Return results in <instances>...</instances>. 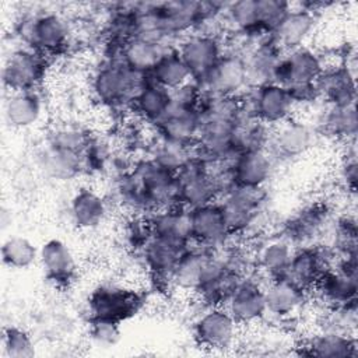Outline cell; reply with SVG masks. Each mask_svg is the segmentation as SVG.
<instances>
[{
  "label": "cell",
  "instance_id": "1",
  "mask_svg": "<svg viewBox=\"0 0 358 358\" xmlns=\"http://www.w3.org/2000/svg\"><path fill=\"white\" fill-rule=\"evenodd\" d=\"M117 193L122 204L133 214L148 215L162 208L180 206L175 173L151 158L136 162L122 175Z\"/></svg>",
  "mask_w": 358,
  "mask_h": 358
},
{
  "label": "cell",
  "instance_id": "2",
  "mask_svg": "<svg viewBox=\"0 0 358 358\" xmlns=\"http://www.w3.org/2000/svg\"><path fill=\"white\" fill-rule=\"evenodd\" d=\"M150 76L137 73L122 60H106L92 77L95 98L110 108L130 105Z\"/></svg>",
  "mask_w": 358,
  "mask_h": 358
},
{
  "label": "cell",
  "instance_id": "3",
  "mask_svg": "<svg viewBox=\"0 0 358 358\" xmlns=\"http://www.w3.org/2000/svg\"><path fill=\"white\" fill-rule=\"evenodd\" d=\"M358 263L357 255L337 256L334 264L326 270L312 287L310 292L326 309L357 303Z\"/></svg>",
  "mask_w": 358,
  "mask_h": 358
},
{
  "label": "cell",
  "instance_id": "4",
  "mask_svg": "<svg viewBox=\"0 0 358 358\" xmlns=\"http://www.w3.org/2000/svg\"><path fill=\"white\" fill-rule=\"evenodd\" d=\"M267 201L266 186L232 183L218 199L232 238L255 227Z\"/></svg>",
  "mask_w": 358,
  "mask_h": 358
},
{
  "label": "cell",
  "instance_id": "5",
  "mask_svg": "<svg viewBox=\"0 0 358 358\" xmlns=\"http://www.w3.org/2000/svg\"><path fill=\"white\" fill-rule=\"evenodd\" d=\"M241 101L248 115L270 127L292 117L296 108L288 90L275 83L249 88L248 94L241 95Z\"/></svg>",
  "mask_w": 358,
  "mask_h": 358
},
{
  "label": "cell",
  "instance_id": "6",
  "mask_svg": "<svg viewBox=\"0 0 358 358\" xmlns=\"http://www.w3.org/2000/svg\"><path fill=\"white\" fill-rule=\"evenodd\" d=\"M87 305L90 319H108L120 323L140 310L143 298L130 287L106 282L90 292Z\"/></svg>",
  "mask_w": 358,
  "mask_h": 358
},
{
  "label": "cell",
  "instance_id": "7",
  "mask_svg": "<svg viewBox=\"0 0 358 358\" xmlns=\"http://www.w3.org/2000/svg\"><path fill=\"white\" fill-rule=\"evenodd\" d=\"M241 324L225 306H204L193 322V337L199 347L210 351H227L235 347Z\"/></svg>",
  "mask_w": 358,
  "mask_h": 358
},
{
  "label": "cell",
  "instance_id": "8",
  "mask_svg": "<svg viewBox=\"0 0 358 358\" xmlns=\"http://www.w3.org/2000/svg\"><path fill=\"white\" fill-rule=\"evenodd\" d=\"M48 71V59L43 53L24 46L15 49L3 67V84L7 91H36Z\"/></svg>",
  "mask_w": 358,
  "mask_h": 358
},
{
  "label": "cell",
  "instance_id": "9",
  "mask_svg": "<svg viewBox=\"0 0 358 358\" xmlns=\"http://www.w3.org/2000/svg\"><path fill=\"white\" fill-rule=\"evenodd\" d=\"M331 208L326 201L315 200L296 210L285 222L281 231L294 248L317 243V239L331 224Z\"/></svg>",
  "mask_w": 358,
  "mask_h": 358
},
{
  "label": "cell",
  "instance_id": "10",
  "mask_svg": "<svg viewBox=\"0 0 358 358\" xmlns=\"http://www.w3.org/2000/svg\"><path fill=\"white\" fill-rule=\"evenodd\" d=\"M316 130L302 120L287 119L271 127L266 151L274 159L291 161L305 155L315 144Z\"/></svg>",
  "mask_w": 358,
  "mask_h": 358
},
{
  "label": "cell",
  "instance_id": "11",
  "mask_svg": "<svg viewBox=\"0 0 358 358\" xmlns=\"http://www.w3.org/2000/svg\"><path fill=\"white\" fill-rule=\"evenodd\" d=\"M324 69V62L319 53L308 45L282 52L274 70L273 83L289 90L298 85L313 84Z\"/></svg>",
  "mask_w": 358,
  "mask_h": 358
},
{
  "label": "cell",
  "instance_id": "12",
  "mask_svg": "<svg viewBox=\"0 0 358 358\" xmlns=\"http://www.w3.org/2000/svg\"><path fill=\"white\" fill-rule=\"evenodd\" d=\"M199 87L203 92L213 95H242L248 87L246 67L242 55L238 50H224L211 70L199 83Z\"/></svg>",
  "mask_w": 358,
  "mask_h": 358
},
{
  "label": "cell",
  "instance_id": "13",
  "mask_svg": "<svg viewBox=\"0 0 358 358\" xmlns=\"http://www.w3.org/2000/svg\"><path fill=\"white\" fill-rule=\"evenodd\" d=\"M334 260L336 255L329 245L312 243L298 246L294 249L284 277L310 292L319 277L334 264Z\"/></svg>",
  "mask_w": 358,
  "mask_h": 358
},
{
  "label": "cell",
  "instance_id": "14",
  "mask_svg": "<svg viewBox=\"0 0 358 358\" xmlns=\"http://www.w3.org/2000/svg\"><path fill=\"white\" fill-rule=\"evenodd\" d=\"M193 243L218 249L232 239L224 211L217 201L189 210Z\"/></svg>",
  "mask_w": 358,
  "mask_h": 358
},
{
  "label": "cell",
  "instance_id": "15",
  "mask_svg": "<svg viewBox=\"0 0 358 358\" xmlns=\"http://www.w3.org/2000/svg\"><path fill=\"white\" fill-rule=\"evenodd\" d=\"M176 49L190 73L192 81L197 84L206 77L224 52L221 39L196 32L183 36Z\"/></svg>",
  "mask_w": 358,
  "mask_h": 358
},
{
  "label": "cell",
  "instance_id": "16",
  "mask_svg": "<svg viewBox=\"0 0 358 358\" xmlns=\"http://www.w3.org/2000/svg\"><path fill=\"white\" fill-rule=\"evenodd\" d=\"M225 309L241 324H255L266 317L264 284L246 275L225 302Z\"/></svg>",
  "mask_w": 358,
  "mask_h": 358
},
{
  "label": "cell",
  "instance_id": "17",
  "mask_svg": "<svg viewBox=\"0 0 358 358\" xmlns=\"http://www.w3.org/2000/svg\"><path fill=\"white\" fill-rule=\"evenodd\" d=\"M27 46L49 56L67 45L69 27L56 13H43L34 17L25 27Z\"/></svg>",
  "mask_w": 358,
  "mask_h": 358
},
{
  "label": "cell",
  "instance_id": "18",
  "mask_svg": "<svg viewBox=\"0 0 358 358\" xmlns=\"http://www.w3.org/2000/svg\"><path fill=\"white\" fill-rule=\"evenodd\" d=\"M319 98L331 106L355 105L357 84L355 73L348 63H338L323 69L316 80Z\"/></svg>",
  "mask_w": 358,
  "mask_h": 358
},
{
  "label": "cell",
  "instance_id": "19",
  "mask_svg": "<svg viewBox=\"0 0 358 358\" xmlns=\"http://www.w3.org/2000/svg\"><path fill=\"white\" fill-rule=\"evenodd\" d=\"M38 262L45 277L55 287H69L77 274V260L73 250L57 238L48 239L39 246Z\"/></svg>",
  "mask_w": 358,
  "mask_h": 358
},
{
  "label": "cell",
  "instance_id": "20",
  "mask_svg": "<svg viewBox=\"0 0 358 358\" xmlns=\"http://www.w3.org/2000/svg\"><path fill=\"white\" fill-rule=\"evenodd\" d=\"M266 316L288 320L301 310L308 299L309 291L296 285L287 277L267 280L264 284Z\"/></svg>",
  "mask_w": 358,
  "mask_h": 358
},
{
  "label": "cell",
  "instance_id": "21",
  "mask_svg": "<svg viewBox=\"0 0 358 358\" xmlns=\"http://www.w3.org/2000/svg\"><path fill=\"white\" fill-rule=\"evenodd\" d=\"M213 252L214 249L192 243L183 252L171 274L172 288L194 295L210 267Z\"/></svg>",
  "mask_w": 358,
  "mask_h": 358
},
{
  "label": "cell",
  "instance_id": "22",
  "mask_svg": "<svg viewBox=\"0 0 358 358\" xmlns=\"http://www.w3.org/2000/svg\"><path fill=\"white\" fill-rule=\"evenodd\" d=\"M187 248L189 246L152 235L140 250L151 280L166 282L172 287L171 274Z\"/></svg>",
  "mask_w": 358,
  "mask_h": 358
},
{
  "label": "cell",
  "instance_id": "23",
  "mask_svg": "<svg viewBox=\"0 0 358 358\" xmlns=\"http://www.w3.org/2000/svg\"><path fill=\"white\" fill-rule=\"evenodd\" d=\"M317 24V14L301 4H291L278 28L271 35L282 52L305 46L313 35Z\"/></svg>",
  "mask_w": 358,
  "mask_h": 358
},
{
  "label": "cell",
  "instance_id": "24",
  "mask_svg": "<svg viewBox=\"0 0 358 358\" xmlns=\"http://www.w3.org/2000/svg\"><path fill=\"white\" fill-rule=\"evenodd\" d=\"M39 171L55 180H69L76 178L84 168V152L63 148L48 143L38 154Z\"/></svg>",
  "mask_w": 358,
  "mask_h": 358
},
{
  "label": "cell",
  "instance_id": "25",
  "mask_svg": "<svg viewBox=\"0 0 358 358\" xmlns=\"http://www.w3.org/2000/svg\"><path fill=\"white\" fill-rule=\"evenodd\" d=\"M275 162L266 150H253L238 154L231 162L232 183L245 186H266Z\"/></svg>",
  "mask_w": 358,
  "mask_h": 358
},
{
  "label": "cell",
  "instance_id": "26",
  "mask_svg": "<svg viewBox=\"0 0 358 358\" xmlns=\"http://www.w3.org/2000/svg\"><path fill=\"white\" fill-rule=\"evenodd\" d=\"M154 127L157 134L164 138L194 145L200 129V115L197 109L171 105L168 112L154 123Z\"/></svg>",
  "mask_w": 358,
  "mask_h": 358
},
{
  "label": "cell",
  "instance_id": "27",
  "mask_svg": "<svg viewBox=\"0 0 358 358\" xmlns=\"http://www.w3.org/2000/svg\"><path fill=\"white\" fill-rule=\"evenodd\" d=\"M302 355L320 358H355L357 340L354 334L320 329L301 345Z\"/></svg>",
  "mask_w": 358,
  "mask_h": 358
},
{
  "label": "cell",
  "instance_id": "28",
  "mask_svg": "<svg viewBox=\"0 0 358 358\" xmlns=\"http://www.w3.org/2000/svg\"><path fill=\"white\" fill-rule=\"evenodd\" d=\"M42 113L43 101L38 91H8L3 115L10 127L28 129L42 117Z\"/></svg>",
  "mask_w": 358,
  "mask_h": 358
},
{
  "label": "cell",
  "instance_id": "29",
  "mask_svg": "<svg viewBox=\"0 0 358 358\" xmlns=\"http://www.w3.org/2000/svg\"><path fill=\"white\" fill-rule=\"evenodd\" d=\"M152 235L178 242L185 246L193 243L189 210L182 206L162 208L148 214Z\"/></svg>",
  "mask_w": 358,
  "mask_h": 358
},
{
  "label": "cell",
  "instance_id": "30",
  "mask_svg": "<svg viewBox=\"0 0 358 358\" xmlns=\"http://www.w3.org/2000/svg\"><path fill=\"white\" fill-rule=\"evenodd\" d=\"M70 220L78 229H95L108 215L106 200L90 187L78 189L69 204Z\"/></svg>",
  "mask_w": 358,
  "mask_h": 358
},
{
  "label": "cell",
  "instance_id": "31",
  "mask_svg": "<svg viewBox=\"0 0 358 358\" xmlns=\"http://www.w3.org/2000/svg\"><path fill=\"white\" fill-rule=\"evenodd\" d=\"M294 249L295 248L281 235L263 241L259 248L253 250L255 270L260 271L266 280L284 277Z\"/></svg>",
  "mask_w": 358,
  "mask_h": 358
},
{
  "label": "cell",
  "instance_id": "32",
  "mask_svg": "<svg viewBox=\"0 0 358 358\" xmlns=\"http://www.w3.org/2000/svg\"><path fill=\"white\" fill-rule=\"evenodd\" d=\"M169 49L175 48H168L162 43L134 36L123 45L119 60H122L131 70L148 76L158 59Z\"/></svg>",
  "mask_w": 358,
  "mask_h": 358
},
{
  "label": "cell",
  "instance_id": "33",
  "mask_svg": "<svg viewBox=\"0 0 358 358\" xmlns=\"http://www.w3.org/2000/svg\"><path fill=\"white\" fill-rule=\"evenodd\" d=\"M136 115L147 123H157L171 106V91L151 78L141 87L130 103Z\"/></svg>",
  "mask_w": 358,
  "mask_h": 358
},
{
  "label": "cell",
  "instance_id": "34",
  "mask_svg": "<svg viewBox=\"0 0 358 358\" xmlns=\"http://www.w3.org/2000/svg\"><path fill=\"white\" fill-rule=\"evenodd\" d=\"M319 131L320 134L345 140L355 138L357 134V112L355 105L348 106H331L327 105L326 110L322 113L319 120Z\"/></svg>",
  "mask_w": 358,
  "mask_h": 358
},
{
  "label": "cell",
  "instance_id": "35",
  "mask_svg": "<svg viewBox=\"0 0 358 358\" xmlns=\"http://www.w3.org/2000/svg\"><path fill=\"white\" fill-rule=\"evenodd\" d=\"M148 76L155 84L169 91L176 90L192 81L190 73L176 48L166 50L158 59Z\"/></svg>",
  "mask_w": 358,
  "mask_h": 358
},
{
  "label": "cell",
  "instance_id": "36",
  "mask_svg": "<svg viewBox=\"0 0 358 358\" xmlns=\"http://www.w3.org/2000/svg\"><path fill=\"white\" fill-rule=\"evenodd\" d=\"M194 145L172 141L157 134V138L151 143L150 157L159 166L169 172L176 173L194 154Z\"/></svg>",
  "mask_w": 358,
  "mask_h": 358
},
{
  "label": "cell",
  "instance_id": "37",
  "mask_svg": "<svg viewBox=\"0 0 358 358\" xmlns=\"http://www.w3.org/2000/svg\"><path fill=\"white\" fill-rule=\"evenodd\" d=\"M38 256L39 248L22 235H10L3 241L1 259L10 268H28L38 262Z\"/></svg>",
  "mask_w": 358,
  "mask_h": 358
},
{
  "label": "cell",
  "instance_id": "38",
  "mask_svg": "<svg viewBox=\"0 0 358 358\" xmlns=\"http://www.w3.org/2000/svg\"><path fill=\"white\" fill-rule=\"evenodd\" d=\"M329 245L336 257L337 256H354L357 255V220L352 214H344L330 224Z\"/></svg>",
  "mask_w": 358,
  "mask_h": 358
},
{
  "label": "cell",
  "instance_id": "39",
  "mask_svg": "<svg viewBox=\"0 0 358 358\" xmlns=\"http://www.w3.org/2000/svg\"><path fill=\"white\" fill-rule=\"evenodd\" d=\"M291 4L281 0H256L257 31L262 35H273L291 10Z\"/></svg>",
  "mask_w": 358,
  "mask_h": 358
},
{
  "label": "cell",
  "instance_id": "40",
  "mask_svg": "<svg viewBox=\"0 0 358 358\" xmlns=\"http://www.w3.org/2000/svg\"><path fill=\"white\" fill-rule=\"evenodd\" d=\"M36 354L31 334L18 326H8L3 330V355L7 358H31Z\"/></svg>",
  "mask_w": 358,
  "mask_h": 358
},
{
  "label": "cell",
  "instance_id": "41",
  "mask_svg": "<svg viewBox=\"0 0 358 358\" xmlns=\"http://www.w3.org/2000/svg\"><path fill=\"white\" fill-rule=\"evenodd\" d=\"M88 337L95 347H115L122 338L120 323L108 319H90Z\"/></svg>",
  "mask_w": 358,
  "mask_h": 358
},
{
  "label": "cell",
  "instance_id": "42",
  "mask_svg": "<svg viewBox=\"0 0 358 358\" xmlns=\"http://www.w3.org/2000/svg\"><path fill=\"white\" fill-rule=\"evenodd\" d=\"M338 178H340L341 185L348 192L355 194V189H357V159H355V154L345 155V158L340 164Z\"/></svg>",
  "mask_w": 358,
  "mask_h": 358
}]
</instances>
